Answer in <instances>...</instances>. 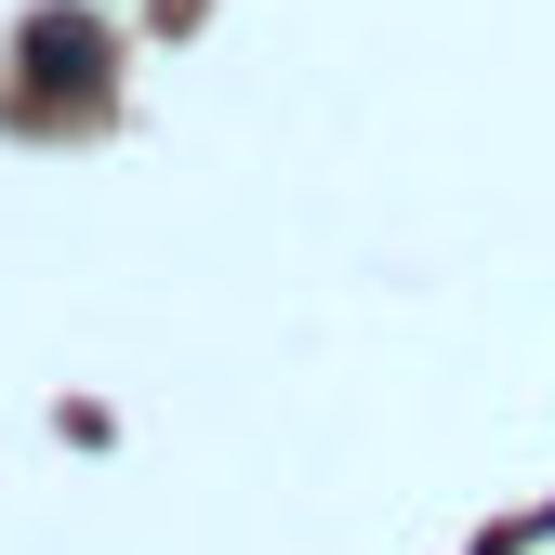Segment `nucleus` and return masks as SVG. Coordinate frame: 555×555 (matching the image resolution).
Listing matches in <instances>:
<instances>
[{
    "mask_svg": "<svg viewBox=\"0 0 555 555\" xmlns=\"http://www.w3.org/2000/svg\"><path fill=\"white\" fill-rule=\"evenodd\" d=\"M14 53H27L14 119H53V106H66V119H106V27H93V14H40Z\"/></svg>",
    "mask_w": 555,
    "mask_h": 555,
    "instance_id": "1",
    "label": "nucleus"
}]
</instances>
